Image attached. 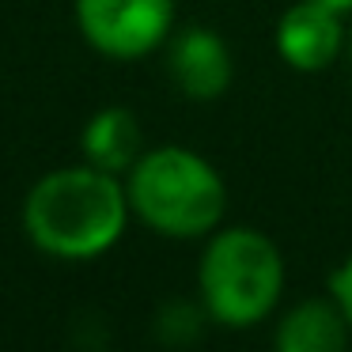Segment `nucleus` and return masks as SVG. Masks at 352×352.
I'll use <instances>...</instances> for the list:
<instances>
[{"mask_svg":"<svg viewBox=\"0 0 352 352\" xmlns=\"http://www.w3.org/2000/svg\"><path fill=\"white\" fill-rule=\"evenodd\" d=\"M129 193L110 170L65 167L31 186L23 201L27 239L50 258L87 261L107 254L129 220Z\"/></svg>","mask_w":352,"mask_h":352,"instance_id":"obj_1","label":"nucleus"},{"mask_svg":"<svg viewBox=\"0 0 352 352\" xmlns=\"http://www.w3.org/2000/svg\"><path fill=\"white\" fill-rule=\"evenodd\" d=\"M129 208L170 239L208 235L223 220L228 190L205 155L190 148H152L129 167Z\"/></svg>","mask_w":352,"mask_h":352,"instance_id":"obj_2","label":"nucleus"},{"mask_svg":"<svg viewBox=\"0 0 352 352\" xmlns=\"http://www.w3.org/2000/svg\"><path fill=\"white\" fill-rule=\"evenodd\" d=\"M201 303L223 326H254L276 307L284 288V261L273 239L250 228H231L208 243L197 269Z\"/></svg>","mask_w":352,"mask_h":352,"instance_id":"obj_3","label":"nucleus"},{"mask_svg":"<svg viewBox=\"0 0 352 352\" xmlns=\"http://www.w3.org/2000/svg\"><path fill=\"white\" fill-rule=\"evenodd\" d=\"M76 23L99 54L133 61L163 46L175 23V0H76Z\"/></svg>","mask_w":352,"mask_h":352,"instance_id":"obj_4","label":"nucleus"},{"mask_svg":"<svg viewBox=\"0 0 352 352\" xmlns=\"http://www.w3.org/2000/svg\"><path fill=\"white\" fill-rule=\"evenodd\" d=\"M344 42L341 12L326 8L318 0H299L276 23V54L296 72H322L333 65Z\"/></svg>","mask_w":352,"mask_h":352,"instance_id":"obj_5","label":"nucleus"},{"mask_svg":"<svg viewBox=\"0 0 352 352\" xmlns=\"http://www.w3.org/2000/svg\"><path fill=\"white\" fill-rule=\"evenodd\" d=\"M231 50L208 27H190L170 46V76L186 99L212 102L231 84Z\"/></svg>","mask_w":352,"mask_h":352,"instance_id":"obj_6","label":"nucleus"},{"mask_svg":"<svg viewBox=\"0 0 352 352\" xmlns=\"http://www.w3.org/2000/svg\"><path fill=\"white\" fill-rule=\"evenodd\" d=\"M349 322L333 299H303L276 326V352H344Z\"/></svg>","mask_w":352,"mask_h":352,"instance_id":"obj_7","label":"nucleus"},{"mask_svg":"<svg viewBox=\"0 0 352 352\" xmlns=\"http://www.w3.org/2000/svg\"><path fill=\"white\" fill-rule=\"evenodd\" d=\"M80 144H84V155L91 167L118 175V170H129L144 155V133H140V122L133 110L107 107L87 122Z\"/></svg>","mask_w":352,"mask_h":352,"instance_id":"obj_8","label":"nucleus"},{"mask_svg":"<svg viewBox=\"0 0 352 352\" xmlns=\"http://www.w3.org/2000/svg\"><path fill=\"white\" fill-rule=\"evenodd\" d=\"M329 299L341 307L344 322H349V329H352V254L333 269V276H329Z\"/></svg>","mask_w":352,"mask_h":352,"instance_id":"obj_9","label":"nucleus"},{"mask_svg":"<svg viewBox=\"0 0 352 352\" xmlns=\"http://www.w3.org/2000/svg\"><path fill=\"white\" fill-rule=\"evenodd\" d=\"M318 4H326V8H333V12H352V0H318Z\"/></svg>","mask_w":352,"mask_h":352,"instance_id":"obj_10","label":"nucleus"}]
</instances>
